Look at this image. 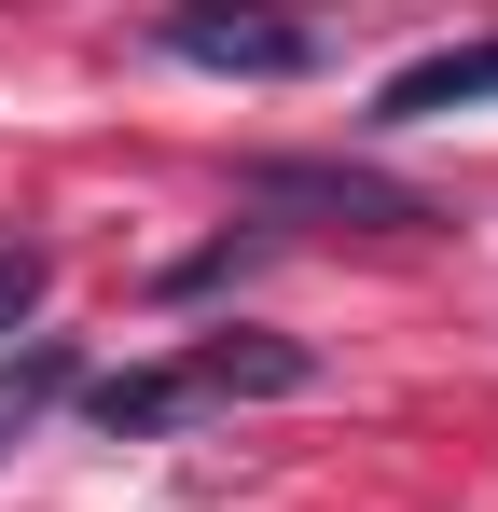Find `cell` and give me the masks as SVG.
Segmentation results:
<instances>
[{
    "instance_id": "obj_1",
    "label": "cell",
    "mask_w": 498,
    "mask_h": 512,
    "mask_svg": "<svg viewBox=\"0 0 498 512\" xmlns=\"http://www.w3.org/2000/svg\"><path fill=\"white\" fill-rule=\"evenodd\" d=\"M305 388H319V346H291V333H208V346H180V360L97 374L83 416H97V443H153V429L236 416V402H305Z\"/></svg>"
},
{
    "instance_id": "obj_2",
    "label": "cell",
    "mask_w": 498,
    "mask_h": 512,
    "mask_svg": "<svg viewBox=\"0 0 498 512\" xmlns=\"http://www.w3.org/2000/svg\"><path fill=\"white\" fill-rule=\"evenodd\" d=\"M153 42L194 56V70H236V84H291V70H319V28H291V14H166Z\"/></svg>"
},
{
    "instance_id": "obj_3",
    "label": "cell",
    "mask_w": 498,
    "mask_h": 512,
    "mask_svg": "<svg viewBox=\"0 0 498 512\" xmlns=\"http://www.w3.org/2000/svg\"><path fill=\"white\" fill-rule=\"evenodd\" d=\"M249 194L263 208H332V222H388V236H415L429 222V194H402V180H374V167H249Z\"/></svg>"
},
{
    "instance_id": "obj_4",
    "label": "cell",
    "mask_w": 498,
    "mask_h": 512,
    "mask_svg": "<svg viewBox=\"0 0 498 512\" xmlns=\"http://www.w3.org/2000/svg\"><path fill=\"white\" fill-rule=\"evenodd\" d=\"M485 97H498V42H443V56L388 70L360 125H443V111H485Z\"/></svg>"
},
{
    "instance_id": "obj_5",
    "label": "cell",
    "mask_w": 498,
    "mask_h": 512,
    "mask_svg": "<svg viewBox=\"0 0 498 512\" xmlns=\"http://www.w3.org/2000/svg\"><path fill=\"white\" fill-rule=\"evenodd\" d=\"M70 388H83V360H70V346H28V360H0V457H14L42 416H56Z\"/></svg>"
},
{
    "instance_id": "obj_6",
    "label": "cell",
    "mask_w": 498,
    "mask_h": 512,
    "mask_svg": "<svg viewBox=\"0 0 498 512\" xmlns=\"http://www.w3.org/2000/svg\"><path fill=\"white\" fill-rule=\"evenodd\" d=\"M42 277H56V250H28V236H14V250H0V333H14V319H28V305H42Z\"/></svg>"
}]
</instances>
